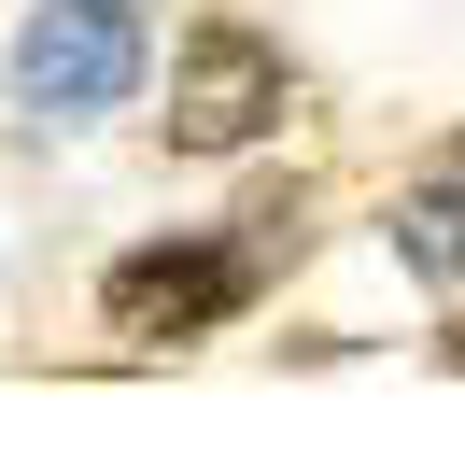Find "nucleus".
<instances>
[{"mask_svg":"<svg viewBox=\"0 0 465 465\" xmlns=\"http://www.w3.org/2000/svg\"><path fill=\"white\" fill-rule=\"evenodd\" d=\"M127 85H142V0H43L15 29V99L43 127L127 114Z\"/></svg>","mask_w":465,"mask_h":465,"instance_id":"f257e3e1","label":"nucleus"},{"mask_svg":"<svg viewBox=\"0 0 465 465\" xmlns=\"http://www.w3.org/2000/svg\"><path fill=\"white\" fill-rule=\"evenodd\" d=\"M254 240H155V254H114L99 268V324L114 339H212V324L254 296Z\"/></svg>","mask_w":465,"mask_h":465,"instance_id":"f03ea898","label":"nucleus"},{"mask_svg":"<svg viewBox=\"0 0 465 465\" xmlns=\"http://www.w3.org/2000/svg\"><path fill=\"white\" fill-rule=\"evenodd\" d=\"M268 127H282V43L240 29V15H212L183 43V71H170V155H240Z\"/></svg>","mask_w":465,"mask_h":465,"instance_id":"7ed1b4c3","label":"nucleus"},{"mask_svg":"<svg viewBox=\"0 0 465 465\" xmlns=\"http://www.w3.org/2000/svg\"><path fill=\"white\" fill-rule=\"evenodd\" d=\"M395 254L423 268L437 296H465V142H451V155H437V170L395 198Z\"/></svg>","mask_w":465,"mask_h":465,"instance_id":"20e7f679","label":"nucleus"},{"mask_svg":"<svg viewBox=\"0 0 465 465\" xmlns=\"http://www.w3.org/2000/svg\"><path fill=\"white\" fill-rule=\"evenodd\" d=\"M451 367H465V324H451Z\"/></svg>","mask_w":465,"mask_h":465,"instance_id":"39448f33","label":"nucleus"}]
</instances>
